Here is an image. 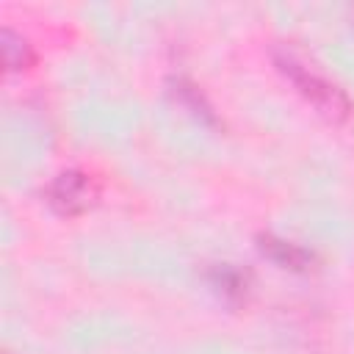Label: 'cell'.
<instances>
[{
	"mask_svg": "<svg viewBox=\"0 0 354 354\" xmlns=\"http://www.w3.org/2000/svg\"><path fill=\"white\" fill-rule=\"evenodd\" d=\"M277 66L279 72L299 88V94L304 100H310L326 119L332 122H343L348 113H351V102L346 97V91L332 83L329 77H324L321 72H315L313 66H307L304 61H299L290 50H279L277 55Z\"/></svg>",
	"mask_w": 354,
	"mask_h": 354,
	"instance_id": "6da1fadb",
	"label": "cell"
},
{
	"mask_svg": "<svg viewBox=\"0 0 354 354\" xmlns=\"http://www.w3.org/2000/svg\"><path fill=\"white\" fill-rule=\"evenodd\" d=\"M44 199L55 213L77 216L94 205L97 188H94L88 174H83L77 169H66L58 177H53V183L44 188Z\"/></svg>",
	"mask_w": 354,
	"mask_h": 354,
	"instance_id": "7a4b0ae2",
	"label": "cell"
},
{
	"mask_svg": "<svg viewBox=\"0 0 354 354\" xmlns=\"http://www.w3.org/2000/svg\"><path fill=\"white\" fill-rule=\"evenodd\" d=\"M257 246H260V252L268 260H274L277 266L290 268V271H307L310 263H313V254L307 249H301L299 243H290V241H285L279 235H271V232L260 235L257 238Z\"/></svg>",
	"mask_w": 354,
	"mask_h": 354,
	"instance_id": "3957f363",
	"label": "cell"
},
{
	"mask_svg": "<svg viewBox=\"0 0 354 354\" xmlns=\"http://www.w3.org/2000/svg\"><path fill=\"white\" fill-rule=\"evenodd\" d=\"M0 47H3V61H6V66L11 72L25 69L30 64V58H33L30 55V44L17 30H11V28H3L0 30Z\"/></svg>",
	"mask_w": 354,
	"mask_h": 354,
	"instance_id": "277c9868",
	"label": "cell"
},
{
	"mask_svg": "<svg viewBox=\"0 0 354 354\" xmlns=\"http://www.w3.org/2000/svg\"><path fill=\"white\" fill-rule=\"evenodd\" d=\"M210 282H213V288L221 293V296H227V299H232V301H238V299H243V293H246V274L243 271H238L235 266H216L213 271H210Z\"/></svg>",
	"mask_w": 354,
	"mask_h": 354,
	"instance_id": "5b68a950",
	"label": "cell"
}]
</instances>
